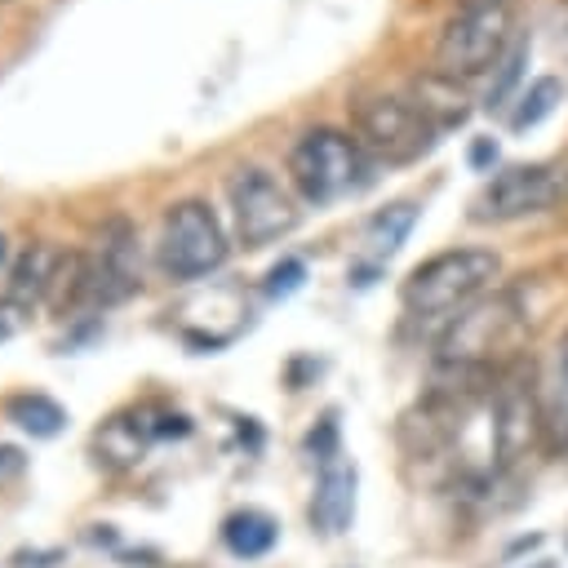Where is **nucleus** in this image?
Segmentation results:
<instances>
[{
  "label": "nucleus",
  "instance_id": "12",
  "mask_svg": "<svg viewBox=\"0 0 568 568\" xmlns=\"http://www.w3.org/2000/svg\"><path fill=\"white\" fill-rule=\"evenodd\" d=\"M355 519V466L337 457L320 462V479H315V497H311V524L328 537L346 532Z\"/></svg>",
  "mask_w": 568,
  "mask_h": 568
},
{
  "label": "nucleus",
  "instance_id": "18",
  "mask_svg": "<svg viewBox=\"0 0 568 568\" xmlns=\"http://www.w3.org/2000/svg\"><path fill=\"white\" fill-rule=\"evenodd\" d=\"M559 98H564V84H559L555 75H537V80L519 93V106L510 111V129H515V133L537 129V124L559 106Z\"/></svg>",
  "mask_w": 568,
  "mask_h": 568
},
{
  "label": "nucleus",
  "instance_id": "5",
  "mask_svg": "<svg viewBox=\"0 0 568 568\" xmlns=\"http://www.w3.org/2000/svg\"><path fill=\"white\" fill-rule=\"evenodd\" d=\"M506 36H510V13L506 4H462L435 44V67L448 80H466L479 75L484 67H497L506 53Z\"/></svg>",
  "mask_w": 568,
  "mask_h": 568
},
{
  "label": "nucleus",
  "instance_id": "4",
  "mask_svg": "<svg viewBox=\"0 0 568 568\" xmlns=\"http://www.w3.org/2000/svg\"><path fill=\"white\" fill-rule=\"evenodd\" d=\"M568 204V164H506L470 200L475 222H515Z\"/></svg>",
  "mask_w": 568,
  "mask_h": 568
},
{
  "label": "nucleus",
  "instance_id": "27",
  "mask_svg": "<svg viewBox=\"0 0 568 568\" xmlns=\"http://www.w3.org/2000/svg\"><path fill=\"white\" fill-rule=\"evenodd\" d=\"M466 4H497V0H466Z\"/></svg>",
  "mask_w": 568,
  "mask_h": 568
},
{
  "label": "nucleus",
  "instance_id": "10",
  "mask_svg": "<svg viewBox=\"0 0 568 568\" xmlns=\"http://www.w3.org/2000/svg\"><path fill=\"white\" fill-rule=\"evenodd\" d=\"M537 435H541V404L532 386L524 377H501V386L493 390V422H488L497 466L519 462L537 444Z\"/></svg>",
  "mask_w": 568,
  "mask_h": 568
},
{
  "label": "nucleus",
  "instance_id": "17",
  "mask_svg": "<svg viewBox=\"0 0 568 568\" xmlns=\"http://www.w3.org/2000/svg\"><path fill=\"white\" fill-rule=\"evenodd\" d=\"M4 413H9V422H13V426H22V430H27V435H36V439L58 435V430H62V422H67L62 404H58V399H49V395H40V390L13 395Z\"/></svg>",
  "mask_w": 568,
  "mask_h": 568
},
{
  "label": "nucleus",
  "instance_id": "14",
  "mask_svg": "<svg viewBox=\"0 0 568 568\" xmlns=\"http://www.w3.org/2000/svg\"><path fill=\"white\" fill-rule=\"evenodd\" d=\"M413 106L444 133V129H453V124H462L466 120V98H462V89H457V80H448V75H426V80H417L413 84Z\"/></svg>",
  "mask_w": 568,
  "mask_h": 568
},
{
  "label": "nucleus",
  "instance_id": "2",
  "mask_svg": "<svg viewBox=\"0 0 568 568\" xmlns=\"http://www.w3.org/2000/svg\"><path fill=\"white\" fill-rule=\"evenodd\" d=\"M497 275H501V262L493 248H448L413 266L399 297L413 315H448L470 306Z\"/></svg>",
  "mask_w": 568,
  "mask_h": 568
},
{
  "label": "nucleus",
  "instance_id": "23",
  "mask_svg": "<svg viewBox=\"0 0 568 568\" xmlns=\"http://www.w3.org/2000/svg\"><path fill=\"white\" fill-rule=\"evenodd\" d=\"M306 448H311L320 462L337 457V417H333V413L320 422V430H311V435H306Z\"/></svg>",
  "mask_w": 568,
  "mask_h": 568
},
{
  "label": "nucleus",
  "instance_id": "25",
  "mask_svg": "<svg viewBox=\"0 0 568 568\" xmlns=\"http://www.w3.org/2000/svg\"><path fill=\"white\" fill-rule=\"evenodd\" d=\"M493 160H497V142H493V138H475V142H470V164H475V169H488Z\"/></svg>",
  "mask_w": 568,
  "mask_h": 568
},
{
  "label": "nucleus",
  "instance_id": "13",
  "mask_svg": "<svg viewBox=\"0 0 568 568\" xmlns=\"http://www.w3.org/2000/svg\"><path fill=\"white\" fill-rule=\"evenodd\" d=\"M62 266H67V253L53 248V244H27L18 253V262L9 266V293L13 302L22 306H40V302H53L58 284H62Z\"/></svg>",
  "mask_w": 568,
  "mask_h": 568
},
{
  "label": "nucleus",
  "instance_id": "7",
  "mask_svg": "<svg viewBox=\"0 0 568 568\" xmlns=\"http://www.w3.org/2000/svg\"><path fill=\"white\" fill-rule=\"evenodd\" d=\"M355 129H359V146L386 164H413L439 138V129L413 106V98H390V93L359 98Z\"/></svg>",
  "mask_w": 568,
  "mask_h": 568
},
{
  "label": "nucleus",
  "instance_id": "24",
  "mask_svg": "<svg viewBox=\"0 0 568 568\" xmlns=\"http://www.w3.org/2000/svg\"><path fill=\"white\" fill-rule=\"evenodd\" d=\"M22 470H27L22 448H18V444H0V488H4V484H13Z\"/></svg>",
  "mask_w": 568,
  "mask_h": 568
},
{
  "label": "nucleus",
  "instance_id": "28",
  "mask_svg": "<svg viewBox=\"0 0 568 568\" xmlns=\"http://www.w3.org/2000/svg\"><path fill=\"white\" fill-rule=\"evenodd\" d=\"M532 568H555V564H532Z\"/></svg>",
  "mask_w": 568,
  "mask_h": 568
},
{
  "label": "nucleus",
  "instance_id": "16",
  "mask_svg": "<svg viewBox=\"0 0 568 568\" xmlns=\"http://www.w3.org/2000/svg\"><path fill=\"white\" fill-rule=\"evenodd\" d=\"M275 537H280V528H275V519L266 510H235L222 524V541L240 559H262L275 546Z\"/></svg>",
  "mask_w": 568,
  "mask_h": 568
},
{
  "label": "nucleus",
  "instance_id": "8",
  "mask_svg": "<svg viewBox=\"0 0 568 568\" xmlns=\"http://www.w3.org/2000/svg\"><path fill=\"white\" fill-rule=\"evenodd\" d=\"M133 288H138V235L124 217H111L98 231L93 248L80 253V280H75L71 306L102 311V306L124 302Z\"/></svg>",
  "mask_w": 568,
  "mask_h": 568
},
{
  "label": "nucleus",
  "instance_id": "19",
  "mask_svg": "<svg viewBox=\"0 0 568 568\" xmlns=\"http://www.w3.org/2000/svg\"><path fill=\"white\" fill-rule=\"evenodd\" d=\"M541 430H550V439L568 448V333L555 346V395L541 408Z\"/></svg>",
  "mask_w": 568,
  "mask_h": 568
},
{
  "label": "nucleus",
  "instance_id": "11",
  "mask_svg": "<svg viewBox=\"0 0 568 568\" xmlns=\"http://www.w3.org/2000/svg\"><path fill=\"white\" fill-rule=\"evenodd\" d=\"M186 417H169V413H155V408H124L115 417L102 422V430L93 435V448L106 466L124 470V466H138L142 453L164 439V435H186Z\"/></svg>",
  "mask_w": 568,
  "mask_h": 568
},
{
  "label": "nucleus",
  "instance_id": "22",
  "mask_svg": "<svg viewBox=\"0 0 568 568\" xmlns=\"http://www.w3.org/2000/svg\"><path fill=\"white\" fill-rule=\"evenodd\" d=\"M31 306H22V302H13V297H0V342H13L27 324H31Z\"/></svg>",
  "mask_w": 568,
  "mask_h": 568
},
{
  "label": "nucleus",
  "instance_id": "15",
  "mask_svg": "<svg viewBox=\"0 0 568 568\" xmlns=\"http://www.w3.org/2000/svg\"><path fill=\"white\" fill-rule=\"evenodd\" d=\"M413 226H417V204L399 200V204L377 209V213L368 217V226H364V253H368L373 262H386L390 253H399V244L408 240Z\"/></svg>",
  "mask_w": 568,
  "mask_h": 568
},
{
  "label": "nucleus",
  "instance_id": "9",
  "mask_svg": "<svg viewBox=\"0 0 568 568\" xmlns=\"http://www.w3.org/2000/svg\"><path fill=\"white\" fill-rule=\"evenodd\" d=\"M226 200H231V217H235V240L244 248H262L297 226V209H293L288 191L257 164H244L226 178Z\"/></svg>",
  "mask_w": 568,
  "mask_h": 568
},
{
  "label": "nucleus",
  "instance_id": "1",
  "mask_svg": "<svg viewBox=\"0 0 568 568\" xmlns=\"http://www.w3.org/2000/svg\"><path fill=\"white\" fill-rule=\"evenodd\" d=\"M288 173L302 200L311 204H333L346 195H359L373 182V160L359 146V138L342 129H311L297 138L288 151Z\"/></svg>",
  "mask_w": 568,
  "mask_h": 568
},
{
  "label": "nucleus",
  "instance_id": "6",
  "mask_svg": "<svg viewBox=\"0 0 568 568\" xmlns=\"http://www.w3.org/2000/svg\"><path fill=\"white\" fill-rule=\"evenodd\" d=\"M155 257L173 280H200L226 262V235L204 200H178L155 240Z\"/></svg>",
  "mask_w": 568,
  "mask_h": 568
},
{
  "label": "nucleus",
  "instance_id": "3",
  "mask_svg": "<svg viewBox=\"0 0 568 568\" xmlns=\"http://www.w3.org/2000/svg\"><path fill=\"white\" fill-rule=\"evenodd\" d=\"M524 328H528V315L519 311V302L510 293L484 297L466 315H457L453 328L439 337V364L488 373L497 355H506V351L519 346Z\"/></svg>",
  "mask_w": 568,
  "mask_h": 568
},
{
  "label": "nucleus",
  "instance_id": "26",
  "mask_svg": "<svg viewBox=\"0 0 568 568\" xmlns=\"http://www.w3.org/2000/svg\"><path fill=\"white\" fill-rule=\"evenodd\" d=\"M4 257H9V240H4V231H0V266H4Z\"/></svg>",
  "mask_w": 568,
  "mask_h": 568
},
{
  "label": "nucleus",
  "instance_id": "20",
  "mask_svg": "<svg viewBox=\"0 0 568 568\" xmlns=\"http://www.w3.org/2000/svg\"><path fill=\"white\" fill-rule=\"evenodd\" d=\"M524 58H528V44H524V40L510 44V49L501 53V62H497V80L488 84V106H501V102L510 98V89H515L519 75H524Z\"/></svg>",
  "mask_w": 568,
  "mask_h": 568
},
{
  "label": "nucleus",
  "instance_id": "21",
  "mask_svg": "<svg viewBox=\"0 0 568 568\" xmlns=\"http://www.w3.org/2000/svg\"><path fill=\"white\" fill-rule=\"evenodd\" d=\"M302 280H306L302 257H284V262L271 266V275H266V293H271V297H288V293L302 288Z\"/></svg>",
  "mask_w": 568,
  "mask_h": 568
}]
</instances>
